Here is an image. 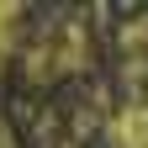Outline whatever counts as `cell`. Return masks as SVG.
Returning <instances> with one entry per match:
<instances>
[{"label":"cell","instance_id":"cell-3","mask_svg":"<svg viewBox=\"0 0 148 148\" xmlns=\"http://www.w3.org/2000/svg\"><path fill=\"white\" fill-rule=\"evenodd\" d=\"M111 148H148V101H127L116 116H106Z\"/></svg>","mask_w":148,"mask_h":148},{"label":"cell","instance_id":"cell-2","mask_svg":"<svg viewBox=\"0 0 148 148\" xmlns=\"http://www.w3.org/2000/svg\"><path fill=\"white\" fill-rule=\"evenodd\" d=\"M116 53H122V79H127V90H138L148 79V16H138V21L122 27Z\"/></svg>","mask_w":148,"mask_h":148},{"label":"cell","instance_id":"cell-1","mask_svg":"<svg viewBox=\"0 0 148 148\" xmlns=\"http://www.w3.org/2000/svg\"><path fill=\"white\" fill-rule=\"evenodd\" d=\"M90 58V37H85V21L79 16H53V21L32 37V42L21 48V74L37 85H48V79H64V74L74 69H85Z\"/></svg>","mask_w":148,"mask_h":148},{"label":"cell","instance_id":"cell-4","mask_svg":"<svg viewBox=\"0 0 148 148\" xmlns=\"http://www.w3.org/2000/svg\"><path fill=\"white\" fill-rule=\"evenodd\" d=\"M0 148H21V143H16V127H11L5 116H0Z\"/></svg>","mask_w":148,"mask_h":148}]
</instances>
